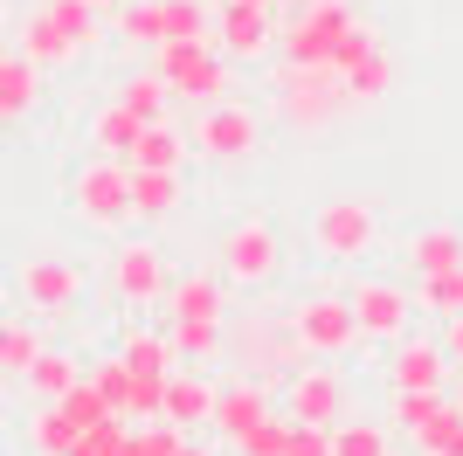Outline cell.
Instances as JSON below:
<instances>
[{"instance_id": "cell-3", "label": "cell", "mask_w": 463, "mask_h": 456, "mask_svg": "<svg viewBox=\"0 0 463 456\" xmlns=\"http://www.w3.org/2000/svg\"><path fill=\"white\" fill-rule=\"evenodd\" d=\"M153 56H159L153 70L166 76L174 104L208 111V104H222V97H229V56H222L214 42H159Z\"/></svg>"}, {"instance_id": "cell-31", "label": "cell", "mask_w": 463, "mask_h": 456, "mask_svg": "<svg viewBox=\"0 0 463 456\" xmlns=\"http://www.w3.org/2000/svg\"><path fill=\"white\" fill-rule=\"evenodd\" d=\"M118 42H125V49H159V42H166L159 0H125V7H118Z\"/></svg>"}, {"instance_id": "cell-14", "label": "cell", "mask_w": 463, "mask_h": 456, "mask_svg": "<svg viewBox=\"0 0 463 456\" xmlns=\"http://www.w3.org/2000/svg\"><path fill=\"white\" fill-rule=\"evenodd\" d=\"M353 318H360V339H381L394 346L408 332V318H415V304H408L402 284H387V277H367V284H353Z\"/></svg>"}, {"instance_id": "cell-27", "label": "cell", "mask_w": 463, "mask_h": 456, "mask_svg": "<svg viewBox=\"0 0 463 456\" xmlns=\"http://www.w3.org/2000/svg\"><path fill=\"white\" fill-rule=\"evenodd\" d=\"M118 104H125L132 118H146V125H159V118L174 111V90H166V76H159V70H138V76L118 83Z\"/></svg>"}, {"instance_id": "cell-26", "label": "cell", "mask_w": 463, "mask_h": 456, "mask_svg": "<svg viewBox=\"0 0 463 456\" xmlns=\"http://www.w3.org/2000/svg\"><path fill=\"white\" fill-rule=\"evenodd\" d=\"M346 90H353V104H381L387 90H394V56H387L381 42H373V49H360V56L346 62Z\"/></svg>"}, {"instance_id": "cell-49", "label": "cell", "mask_w": 463, "mask_h": 456, "mask_svg": "<svg viewBox=\"0 0 463 456\" xmlns=\"http://www.w3.org/2000/svg\"><path fill=\"white\" fill-rule=\"evenodd\" d=\"M387 456H394V450H387Z\"/></svg>"}, {"instance_id": "cell-35", "label": "cell", "mask_w": 463, "mask_h": 456, "mask_svg": "<svg viewBox=\"0 0 463 456\" xmlns=\"http://www.w3.org/2000/svg\"><path fill=\"white\" fill-rule=\"evenodd\" d=\"M83 374H90V387H97L104 401H111L118 415H132V387H138V374H132L125 360H118V353H111V360H90Z\"/></svg>"}, {"instance_id": "cell-47", "label": "cell", "mask_w": 463, "mask_h": 456, "mask_svg": "<svg viewBox=\"0 0 463 456\" xmlns=\"http://www.w3.org/2000/svg\"><path fill=\"white\" fill-rule=\"evenodd\" d=\"M0 401H7V374H0Z\"/></svg>"}, {"instance_id": "cell-45", "label": "cell", "mask_w": 463, "mask_h": 456, "mask_svg": "<svg viewBox=\"0 0 463 456\" xmlns=\"http://www.w3.org/2000/svg\"><path fill=\"white\" fill-rule=\"evenodd\" d=\"M457 408H463V366H457Z\"/></svg>"}, {"instance_id": "cell-19", "label": "cell", "mask_w": 463, "mask_h": 456, "mask_svg": "<svg viewBox=\"0 0 463 456\" xmlns=\"http://www.w3.org/2000/svg\"><path fill=\"white\" fill-rule=\"evenodd\" d=\"M187 201V180L166 166H132V222H166Z\"/></svg>"}, {"instance_id": "cell-8", "label": "cell", "mask_w": 463, "mask_h": 456, "mask_svg": "<svg viewBox=\"0 0 463 456\" xmlns=\"http://www.w3.org/2000/svg\"><path fill=\"white\" fill-rule=\"evenodd\" d=\"M290 332L305 346L311 360H346L353 346H360V318H353V298L346 290H318L290 311Z\"/></svg>"}, {"instance_id": "cell-11", "label": "cell", "mask_w": 463, "mask_h": 456, "mask_svg": "<svg viewBox=\"0 0 463 456\" xmlns=\"http://www.w3.org/2000/svg\"><path fill=\"white\" fill-rule=\"evenodd\" d=\"M457 360L443 353V339H422V332H402L394 353H387V387L394 394H429V387H449Z\"/></svg>"}, {"instance_id": "cell-9", "label": "cell", "mask_w": 463, "mask_h": 456, "mask_svg": "<svg viewBox=\"0 0 463 456\" xmlns=\"http://www.w3.org/2000/svg\"><path fill=\"white\" fill-rule=\"evenodd\" d=\"M256 146H263V118H256L250 104H235V97H222V104H208V111L194 118V152H201V159L235 166V159H250Z\"/></svg>"}, {"instance_id": "cell-28", "label": "cell", "mask_w": 463, "mask_h": 456, "mask_svg": "<svg viewBox=\"0 0 463 456\" xmlns=\"http://www.w3.org/2000/svg\"><path fill=\"white\" fill-rule=\"evenodd\" d=\"M42 325L35 318H0V374L14 380V374H28V366L42 360Z\"/></svg>"}, {"instance_id": "cell-6", "label": "cell", "mask_w": 463, "mask_h": 456, "mask_svg": "<svg viewBox=\"0 0 463 456\" xmlns=\"http://www.w3.org/2000/svg\"><path fill=\"white\" fill-rule=\"evenodd\" d=\"M70 208H77V222H90V228H125L132 222V166L111 159V152L83 159V166L70 173Z\"/></svg>"}, {"instance_id": "cell-40", "label": "cell", "mask_w": 463, "mask_h": 456, "mask_svg": "<svg viewBox=\"0 0 463 456\" xmlns=\"http://www.w3.org/2000/svg\"><path fill=\"white\" fill-rule=\"evenodd\" d=\"M284 436H290V415H263L250 436L235 442V456H284Z\"/></svg>"}, {"instance_id": "cell-20", "label": "cell", "mask_w": 463, "mask_h": 456, "mask_svg": "<svg viewBox=\"0 0 463 456\" xmlns=\"http://www.w3.org/2000/svg\"><path fill=\"white\" fill-rule=\"evenodd\" d=\"M21 56L35 62V70H56V62H77L83 49H77V35H70L49 7H35V14H28V28H21Z\"/></svg>"}, {"instance_id": "cell-37", "label": "cell", "mask_w": 463, "mask_h": 456, "mask_svg": "<svg viewBox=\"0 0 463 456\" xmlns=\"http://www.w3.org/2000/svg\"><path fill=\"white\" fill-rule=\"evenodd\" d=\"M415 311H436V318H449V311H463V263L457 270H436V277H415Z\"/></svg>"}, {"instance_id": "cell-41", "label": "cell", "mask_w": 463, "mask_h": 456, "mask_svg": "<svg viewBox=\"0 0 463 456\" xmlns=\"http://www.w3.org/2000/svg\"><path fill=\"white\" fill-rule=\"evenodd\" d=\"M284 456H332V429H326V422H290Z\"/></svg>"}, {"instance_id": "cell-33", "label": "cell", "mask_w": 463, "mask_h": 456, "mask_svg": "<svg viewBox=\"0 0 463 456\" xmlns=\"http://www.w3.org/2000/svg\"><path fill=\"white\" fill-rule=\"evenodd\" d=\"M443 408H449V387H429V394H394V401H387V422H394V429H408V436H422Z\"/></svg>"}, {"instance_id": "cell-30", "label": "cell", "mask_w": 463, "mask_h": 456, "mask_svg": "<svg viewBox=\"0 0 463 456\" xmlns=\"http://www.w3.org/2000/svg\"><path fill=\"white\" fill-rule=\"evenodd\" d=\"M21 380H28L42 401H62V394H70V387L83 380V366H77V353H56V346H42V360L28 366Z\"/></svg>"}, {"instance_id": "cell-39", "label": "cell", "mask_w": 463, "mask_h": 456, "mask_svg": "<svg viewBox=\"0 0 463 456\" xmlns=\"http://www.w3.org/2000/svg\"><path fill=\"white\" fill-rule=\"evenodd\" d=\"M83 456H132V415H104L97 429H83Z\"/></svg>"}, {"instance_id": "cell-17", "label": "cell", "mask_w": 463, "mask_h": 456, "mask_svg": "<svg viewBox=\"0 0 463 456\" xmlns=\"http://www.w3.org/2000/svg\"><path fill=\"white\" fill-rule=\"evenodd\" d=\"M166 318L180 325H229V284L222 270H187L166 284Z\"/></svg>"}, {"instance_id": "cell-25", "label": "cell", "mask_w": 463, "mask_h": 456, "mask_svg": "<svg viewBox=\"0 0 463 456\" xmlns=\"http://www.w3.org/2000/svg\"><path fill=\"white\" fill-rule=\"evenodd\" d=\"M125 166H166V173H187V138L174 132V118H159V125H138L132 152H125Z\"/></svg>"}, {"instance_id": "cell-46", "label": "cell", "mask_w": 463, "mask_h": 456, "mask_svg": "<svg viewBox=\"0 0 463 456\" xmlns=\"http://www.w3.org/2000/svg\"><path fill=\"white\" fill-rule=\"evenodd\" d=\"M250 7H277V0H250Z\"/></svg>"}, {"instance_id": "cell-1", "label": "cell", "mask_w": 463, "mask_h": 456, "mask_svg": "<svg viewBox=\"0 0 463 456\" xmlns=\"http://www.w3.org/2000/svg\"><path fill=\"white\" fill-rule=\"evenodd\" d=\"M270 90H277V118H284L290 132H332L346 111H360L346 76L332 70V62H284Z\"/></svg>"}, {"instance_id": "cell-32", "label": "cell", "mask_w": 463, "mask_h": 456, "mask_svg": "<svg viewBox=\"0 0 463 456\" xmlns=\"http://www.w3.org/2000/svg\"><path fill=\"white\" fill-rule=\"evenodd\" d=\"M138 125H146V118H132V111L111 97V104L90 118V146H97V152H111V159H125V152H132V138H138Z\"/></svg>"}, {"instance_id": "cell-23", "label": "cell", "mask_w": 463, "mask_h": 456, "mask_svg": "<svg viewBox=\"0 0 463 456\" xmlns=\"http://www.w3.org/2000/svg\"><path fill=\"white\" fill-rule=\"evenodd\" d=\"M42 104V70L28 56H0V132Z\"/></svg>"}, {"instance_id": "cell-24", "label": "cell", "mask_w": 463, "mask_h": 456, "mask_svg": "<svg viewBox=\"0 0 463 456\" xmlns=\"http://www.w3.org/2000/svg\"><path fill=\"white\" fill-rule=\"evenodd\" d=\"M118 360L132 366V374H174L180 353H174L166 332H153V325H125V332H118Z\"/></svg>"}, {"instance_id": "cell-48", "label": "cell", "mask_w": 463, "mask_h": 456, "mask_svg": "<svg viewBox=\"0 0 463 456\" xmlns=\"http://www.w3.org/2000/svg\"><path fill=\"white\" fill-rule=\"evenodd\" d=\"M70 456H83V450H70Z\"/></svg>"}, {"instance_id": "cell-38", "label": "cell", "mask_w": 463, "mask_h": 456, "mask_svg": "<svg viewBox=\"0 0 463 456\" xmlns=\"http://www.w3.org/2000/svg\"><path fill=\"white\" fill-rule=\"evenodd\" d=\"M415 450H422V456H463V408H457V401L415 436Z\"/></svg>"}, {"instance_id": "cell-16", "label": "cell", "mask_w": 463, "mask_h": 456, "mask_svg": "<svg viewBox=\"0 0 463 456\" xmlns=\"http://www.w3.org/2000/svg\"><path fill=\"white\" fill-rule=\"evenodd\" d=\"M21 298L35 304L42 318H70V304L83 298V270L62 256H28L21 263Z\"/></svg>"}, {"instance_id": "cell-21", "label": "cell", "mask_w": 463, "mask_h": 456, "mask_svg": "<svg viewBox=\"0 0 463 456\" xmlns=\"http://www.w3.org/2000/svg\"><path fill=\"white\" fill-rule=\"evenodd\" d=\"M77 442H83V415L70 401H42L35 422H28V450L35 456H70Z\"/></svg>"}, {"instance_id": "cell-22", "label": "cell", "mask_w": 463, "mask_h": 456, "mask_svg": "<svg viewBox=\"0 0 463 456\" xmlns=\"http://www.w3.org/2000/svg\"><path fill=\"white\" fill-rule=\"evenodd\" d=\"M402 256H408V270H415V277L457 270V263H463V228H449V222H436V228H415Z\"/></svg>"}, {"instance_id": "cell-34", "label": "cell", "mask_w": 463, "mask_h": 456, "mask_svg": "<svg viewBox=\"0 0 463 456\" xmlns=\"http://www.w3.org/2000/svg\"><path fill=\"white\" fill-rule=\"evenodd\" d=\"M159 14H166V42H214L208 0H159Z\"/></svg>"}, {"instance_id": "cell-43", "label": "cell", "mask_w": 463, "mask_h": 456, "mask_svg": "<svg viewBox=\"0 0 463 456\" xmlns=\"http://www.w3.org/2000/svg\"><path fill=\"white\" fill-rule=\"evenodd\" d=\"M174 456H214V442H201V436H187V442H180V450Z\"/></svg>"}, {"instance_id": "cell-44", "label": "cell", "mask_w": 463, "mask_h": 456, "mask_svg": "<svg viewBox=\"0 0 463 456\" xmlns=\"http://www.w3.org/2000/svg\"><path fill=\"white\" fill-rule=\"evenodd\" d=\"M90 7H97V14H118V7H125V0H90Z\"/></svg>"}, {"instance_id": "cell-12", "label": "cell", "mask_w": 463, "mask_h": 456, "mask_svg": "<svg viewBox=\"0 0 463 456\" xmlns=\"http://www.w3.org/2000/svg\"><path fill=\"white\" fill-rule=\"evenodd\" d=\"M346 401H353V387H346V374L339 366H290V380H284V415L290 422H339L346 415Z\"/></svg>"}, {"instance_id": "cell-7", "label": "cell", "mask_w": 463, "mask_h": 456, "mask_svg": "<svg viewBox=\"0 0 463 456\" xmlns=\"http://www.w3.org/2000/svg\"><path fill=\"white\" fill-rule=\"evenodd\" d=\"M214 256H222V284L229 290H263L284 270V235L270 222H235V228H222Z\"/></svg>"}, {"instance_id": "cell-4", "label": "cell", "mask_w": 463, "mask_h": 456, "mask_svg": "<svg viewBox=\"0 0 463 456\" xmlns=\"http://www.w3.org/2000/svg\"><path fill=\"white\" fill-rule=\"evenodd\" d=\"M353 28L360 21H353L346 0H298L290 21L277 28V49H284V62H339Z\"/></svg>"}, {"instance_id": "cell-29", "label": "cell", "mask_w": 463, "mask_h": 456, "mask_svg": "<svg viewBox=\"0 0 463 456\" xmlns=\"http://www.w3.org/2000/svg\"><path fill=\"white\" fill-rule=\"evenodd\" d=\"M166 339H174V353L187 366H208V360L229 353V325H180V318H166Z\"/></svg>"}, {"instance_id": "cell-36", "label": "cell", "mask_w": 463, "mask_h": 456, "mask_svg": "<svg viewBox=\"0 0 463 456\" xmlns=\"http://www.w3.org/2000/svg\"><path fill=\"white\" fill-rule=\"evenodd\" d=\"M332 456H387V422H332Z\"/></svg>"}, {"instance_id": "cell-2", "label": "cell", "mask_w": 463, "mask_h": 456, "mask_svg": "<svg viewBox=\"0 0 463 456\" xmlns=\"http://www.w3.org/2000/svg\"><path fill=\"white\" fill-rule=\"evenodd\" d=\"M229 353L242 360V374L250 380H290V366H298V332H290V311H242V318L229 325Z\"/></svg>"}, {"instance_id": "cell-5", "label": "cell", "mask_w": 463, "mask_h": 456, "mask_svg": "<svg viewBox=\"0 0 463 456\" xmlns=\"http://www.w3.org/2000/svg\"><path fill=\"white\" fill-rule=\"evenodd\" d=\"M373 242H381L373 201H360V194L318 201V214H311V249H318L326 263H360V256H373Z\"/></svg>"}, {"instance_id": "cell-42", "label": "cell", "mask_w": 463, "mask_h": 456, "mask_svg": "<svg viewBox=\"0 0 463 456\" xmlns=\"http://www.w3.org/2000/svg\"><path fill=\"white\" fill-rule=\"evenodd\" d=\"M443 353L463 366V311H449V318H443Z\"/></svg>"}, {"instance_id": "cell-15", "label": "cell", "mask_w": 463, "mask_h": 456, "mask_svg": "<svg viewBox=\"0 0 463 456\" xmlns=\"http://www.w3.org/2000/svg\"><path fill=\"white\" fill-rule=\"evenodd\" d=\"M263 415H277L270 380H250V374H242V380H229V387L214 394V422H208V429H214V442H222V450H235V442L250 436Z\"/></svg>"}, {"instance_id": "cell-10", "label": "cell", "mask_w": 463, "mask_h": 456, "mask_svg": "<svg viewBox=\"0 0 463 456\" xmlns=\"http://www.w3.org/2000/svg\"><path fill=\"white\" fill-rule=\"evenodd\" d=\"M166 249L153 242V235H132V242H118L111 249V290L132 311H146V304H166Z\"/></svg>"}, {"instance_id": "cell-18", "label": "cell", "mask_w": 463, "mask_h": 456, "mask_svg": "<svg viewBox=\"0 0 463 456\" xmlns=\"http://www.w3.org/2000/svg\"><path fill=\"white\" fill-rule=\"evenodd\" d=\"M214 394H222L214 380H201L194 366H187V374L174 366V374H166V401H159V415L194 436V429H208V422H214Z\"/></svg>"}, {"instance_id": "cell-13", "label": "cell", "mask_w": 463, "mask_h": 456, "mask_svg": "<svg viewBox=\"0 0 463 456\" xmlns=\"http://www.w3.org/2000/svg\"><path fill=\"white\" fill-rule=\"evenodd\" d=\"M214 49L229 62H263L277 49V21L270 7H250V0H222V14H214Z\"/></svg>"}]
</instances>
